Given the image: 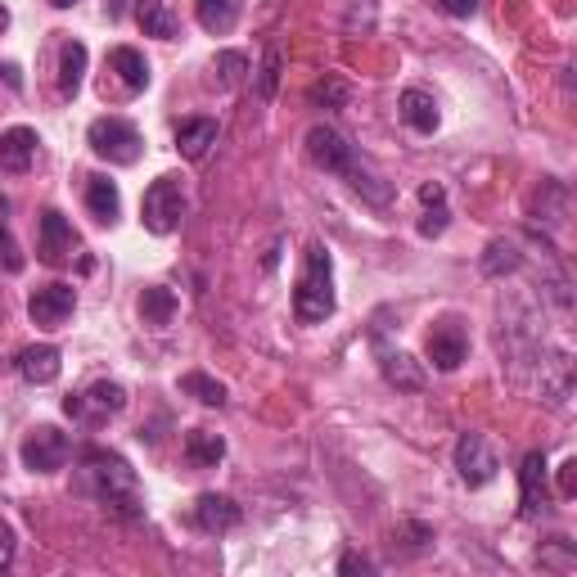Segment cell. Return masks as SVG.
<instances>
[{
	"label": "cell",
	"mask_w": 577,
	"mask_h": 577,
	"mask_svg": "<svg viewBox=\"0 0 577 577\" xmlns=\"http://www.w3.org/2000/svg\"><path fill=\"white\" fill-rule=\"evenodd\" d=\"M465 357H469V334L456 321L433 325V334H429V361L437 370H460Z\"/></svg>",
	"instance_id": "5bb4252c"
},
{
	"label": "cell",
	"mask_w": 577,
	"mask_h": 577,
	"mask_svg": "<svg viewBox=\"0 0 577 577\" xmlns=\"http://www.w3.org/2000/svg\"><path fill=\"white\" fill-rule=\"evenodd\" d=\"M437 5H443V14H452V19H469L479 10V0H437Z\"/></svg>",
	"instance_id": "836d02e7"
},
{
	"label": "cell",
	"mask_w": 577,
	"mask_h": 577,
	"mask_svg": "<svg viewBox=\"0 0 577 577\" xmlns=\"http://www.w3.org/2000/svg\"><path fill=\"white\" fill-rule=\"evenodd\" d=\"M82 77H86V46L82 41H68L59 50V95L73 99L82 91Z\"/></svg>",
	"instance_id": "cb8c5ba5"
},
{
	"label": "cell",
	"mask_w": 577,
	"mask_h": 577,
	"mask_svg": "<svg viewBox=\"0 0 577 577\" xmlns=\"http://www.w3.org/2000/svg\"><path fill=\"white\" fill-rule=\"evenodd\" d=\"M141 316H145V325H172V316H177V293L172 289H163V285H154V289H145L141 293Z\"/></svg>",
	"instance_id": "d4e9b609"
},
{
	"label": "cell",
	"mask_w": 577,
	"mask_h": 577,
	"mask_svg": "<svg viewBox=\"0 0 577 577\" xmlns=\"http://www.w3.org/2000/svg\"><path fill=\"white\" fill-rule=\"evenodd\" d=\"M312 105H325V109H344L348 105V86L338 77H325L312 86Z\"/></svg>",
	"instance_id": "4dcf8cb0"
},
{
	"label": "cell",
	"mask_w": 577,
	"mask_h": 577,
	"mask_svg": "<svg viewBox=\"0 0 577 577\" xmlns=\"http://www.w3.org/2000/svg\"><path fill=\"white\" fill-rule=\"evenodd\" d=\"M308 158L321 167V172H334V177H348L352 167H357L352 145L334 127H312L308 131Z\"/></svg>",
	"instance_id": "ba28073f"
},
{
	"label": "cell",
	"mask_w": 577,
	"mask_h": 577,
	"mask_svg": "<svg viewBox=\"0 0 577 577\" xmlns=\"http://www.w3.org/2000/svg\"><path fill=\"white\" fill-rule=\"evenodd\" d=\"M380 370H384V380L401 393H420L429 380H424V370L416 357H406V352H380Z\"/></svg>",
	"instance_id": "44dd1931"
},
{
	"label": "cell",
	"mask_w": 577,
	"mask_h": 577,
	"mask_svg": "<svg viewBox=\"0 0 577 577\" xmlns=\"http://www.w3.org/2000/svg\"><path fill=\"white\" fill-rule=\"evenodd\" d=\"M573 492H577V460H568L560 469V496H573Z\"/></svg>",
	"instance_id": "e575fe53"
},
{
	"label": "cell",
	"mask_w": 577,
	"mask_h": 577,
	"mask_svg": "<svg viewBox=\"0 0 577 577\" xmlns=\"http://www.w3.org/2000/svg\"><path fill=\"white\" fill-rule=\"evenodd\" d=\"M14 365H19V375H23L27 384H37V388H46V384H55V380H59V370H63V361H59V348H50V344H37V348H23Z\"/></svg>",
	"instance_id": "9a60e30c"
},
{
	"label": "cell",
	"mask_w": 577,
	"mask_h": 577,
	"mask_svg": "<svg viewBox=\"0 0 577 577\" xmlns=\"http://www.w3.org/2000/svg\"><path fill=\"white\" fill-rule=\"evenodd\" d=\"M86 145L105 163H118V167L141 163V154H145L141 131H135L127 118H95L91 131H86Z\"/></svg>",
	"instance_id": "3957f363"
},
{
	"label": "cell",
	"mask_w": 577,
	"mask_h": 577,
	"mask_svg": "<svg viewBox=\"0 0 577 577\" xmlns=\"http://www.w3.org/2000/svg\"><path fill=\"white\" fill-rule=\"evenodd\" d=\"M519 510L524 519H541L551 510V488H546V456L528 452L519 469Z\"/></svg>",
	"instance_id": "8fae6325"
},
{
	"label": "cell",
	"mask_w": 577,
	"mask_h": 577,
	"mask_svg": "<svg viewBox=\"0 0 577 577\" xmlns=\"http://www.w3.org/2000/svg\"><path fill=\"white\" fill-rule=\"evenodd\" d=\"M77 249H82V240H77V230L63 221V213H41V240H37V257L46 262V266H68L77 257Z\"/></svg>",
	"instance_id": "9c48e42d"
},
{
	"label": "cell",
	"mask_w": 577,
	"mask_h": 577,
	"mask_svg": "<svg viewBox=\"0 0 577 577\" xmlns=\"http://www.w3.org/2000/svg\"><path fill=\"white\" fill-rule=\"evenodd\" d=\"M185 460L194 469H217L226 460V437L221 433H208V429H194L185 437Z\"/></svg>",
	"instance_id": "7402d4cb"
},
{
	"label": "cell",
	"mask_w": 577,
	"mask_h": 577,
	"mask_svg": "<svg viewBox=\"0 0 577 577\" xmlns=\"http://www.w3.org/2000/svg\"><path fill=\"white\" fill-rule=\"evenodd\" d=\"M50 5H55V10H73V5H77V0H50Z\"/></svg>",
	"instance_id": "8d00e7d4"
},
{
	"label": "cell",
	"mask_w": 577,
	"mask_h": 577,
	"mask_svg": "<svg viewBox=\"0 0 577 577\" xmlns=\"http://www.w3.org/2000/svg\"><path fill=\"white\" fill-rule=\"evenodd\" d=\"M244 73H249V59L240 50H221L217 55V82H221V91H235V86L244 82Z\"/></svg>",
	"instance_id": "83f0119b"
},
{
	"label": "cell",
	"mask_w": 577,
	"mask_h": 577,
	"mask_svg": "<svg viewBox=\"0 0 577 577\" xmlns=\"http://www.w3.org/2000/svg\"><path fill=\"white\" fill-rule=\"evenodd\" d=\"M127 406V388L113 384V380H99L91 384L86 393H73V397H63V416H73V420H91V424H105L109 416H118Z\"/></svg>",
	"instance_id": "8992f818"
},
{
	"label": "cell",
	"mask_w": 577,
	"mask_h": 577,
	"mask_svg": "<svg viewBox=\"0 0 577 577\" xmlns=\"http://www.w3.org/2000/svg\"><path fill=\"white\" fill-rule=\"evenodd\" d=\"M37 131L32 127H10V131H0V172H10V177H23L32 163H37Z\"/></svg>",
	"instance_id": "4fadbf2b"
},
{
	"label": "cell",
	"mask_w": 577,
	"mask_h": 577,
	"mask_svg": "<svg viewBox=\"0 0 577 577\" xmlns=\"http://www.w3.org/2000/svg\"><path fill=\"white\" fill-rule=\"evenodd\" d=\"M240 10H244V0H194L199 27L213 32V37H226V32L240 23Z\"/></svg>",
	"instance_id": "d6986e66"
},
{
	"label": "cell",
	"mask_w": 577,
	"mask_h": 577,
	"mask_svg": "<svg viewBox=\"0 0 577 577\" xmlns=\"http://www.w3.org/2000/svg\"><path fill=\"white\" fill-rule=\"evenodd\" d=\"M185 217V190L181 177H158L141 199V221L149 235H172Z\"/></svg>",
	"instance_id": "277c9868"
},
{
	"label": "cell",
	"mask_w": 577,
	"mask_h": 577,
	"mask_svg": "<svg viewBox=\"0 0 577 577\" xmlns=\"http://www.w3.org/2000/svg\"><path fill=\"white\" fill-rule=\"evenodd\" d=\"M456 469H460V479L469 488H483V483L496 479V452L488 447L483 433H460V443H456Z\"/></svg>",
	"instance_id": "30bf717a"
},
{
	"label": "cell",
	"mask_w": 577,
	"mask_h": 577,
	"mask_svg": "<svg viewBox=\"0 0 577 577\" xmlns=\"http://www.w3.org/2000/svg\"><path fill=\"white\" fill-rule=\"evenodd\" d=\"M73 312H77V289L73 285H46V289H37L27 298V316L41 329H63Z\"/></svg>",
	"instance_id": "52a82bcc"
},
{
	"label": "cell",
	"mask_w": 577,
	"mask_h": 577,
	"mask_svg": "<svg viewBox=\"0 0 577 577\" xmlns=\"http://www.w3.org/2000/svg\"><path fill=\"white\" fill-rule=\"evenodd\" d=\"M86 208H91V217H95L99 226H113L118 213H122L118 185H113L109 177H86Z\"/></svg>",
	"instance_id": "ac0fdd59"
},
{
	"label": "cell",
	"mask_w": 577,
	"mask_h": 577,
	"mask_svg": "<svg viewBox=\"0 0 577 577\" xmlns=\"http://www.w3.org/2000/svg\"><path fill=\"white\" fill-rule=\"evenodd\" d=\"M14 551H19V541H14V528L0 519V568H10L14 564Z\"/></svg>",
	"instance_id": "d6a6232c"
},
{
	"label": "cell",
	"mask_w": 577,
	"mask_h": 577,
	"mask_svg": "<svg viewBox=\"0 0 577 577\" xmlns=\"http://www.w3.org/2000/svg\"><path fill=\"white\" fill-rule=\"evenodd\" d=\"M357 568H361V573H370L375 564H370L365 555H344V560H338V573H357Z\"/></svg>",
	"instance_id": "d590c367"
},
{
	"label": "cell",
	"mask_w": 577,
	"mask_h": 577,
	"mask_svg": "<svg viewBox=\"0 0 577 577\" xmlns=\"http://www.w3.org/2000/svg\"><path fill=\"white\" fill-rule=\"evenodd\" d=\"M135 23H141L145 37H158V41H177V32H181V19L172 14L167 0H141L135 5Z\"/></svg>",
	"instance_id": "e0dca14e"
},
{
	"label": "cell",
	"mask_w": 577,
	"mask_h": 577,
	"mask_svg": "<svg viewBox=\"0 0 577 577\" xmlns=\"http://www.w3.org/2000/svg\"><path fill=\"white\" fill-rule=\"evenodd\" d=\"M82 488L105 505V510L122 515V519H141L145 515V496H141V479L135 469L105 447H86L82 452Z\"/></svg>",
	"instance_id": "6da1fadb"
},
{
	"label": "cell",
	"mask_w": 577,
	"mask_h": 577,
	"mask_svg": "<svg viewBox=\"0 0 577 577\" xmlns=\"http://www.w3.org/2000/svg\"><path fill=\"white\" fill-rule=\"evenodd\" d=\"M109 68L122 77V86H127V91H145V86H149V63H145V55H141V50H131V46L109 50Z\"/></svg>",
	"instance_id": "603a6c76"
},
{
	"label": "cell",
	"mask_w": 577,
	"mask_h": 577,
	"mask_svg": "<svg viewBox=\"0 0 577 577\" xmlns=\"http://www.w3.org/2000/svg\"><path fill=\"white\" fill-rule=\"evenodd\" d=\"M524 266V253L515 240H492L483 253V276H510V271Z\"/></svg>",
	"instance_id": "484cf974"
},
{
	"label": "cell",
	"mask_w": 577,
	"mask_h": 577,
	"mask_svg": "<svg viewBox=\"0 0 577 577\" xmlns=\"http://www.w3.org/2000/svg\"><path fill=\"white\" fill-rule=\"evenodd\" d=\"M447 199H429L424 203V217H420V235H424V240H437V235H443L447 230Z\"/></svg>",
	"instance_id": "f546056e"
},
{
	"label": "cell",
	"mask_w": 577,
	"mask_h": 577,
	"mask_svg": "<svg viewBox=\"0 0 577 577\" xmlns=\"http://www.w3.org/2000/svg\"><path fill=\"white\" fill-rule=\"evenodd\" d=\"M23 253H19V244H14V235L10 230H0V271H10V276H19L23 271Z\"/></svg>",
	"instance_id": "1f68e13d"
},
{
	"label": "cell",
	"mask_w": 577,
	"mask_h": 577,
	"mask_svg": "<svg viewBox=\"0 0 577 577\" xmlns=\"http://www.w3.org/2000/svg\"><path fill=\"white\" fill-rule=\"evenodd\" d=\"M338 308L334 298V262L325 244H308V257H302V276L293 285V316L302 325H321L329 321Z\"/></svg>",
	"instance_id": "7a4b0ae2"
},
{
	"label": "cell",
	"mask_w": 577,
	"mask_h": 577,
	"mask_svg": "<svg viewBox=\"0 0 577 577\" xmlns=\"http://www.w3.org/2000/svg\"><path fill=\"white\" fill-rule=\"evenodd\" d=\"M401 118H406V127L411 131H420V135H433L437 131V122H443V113H437V99L429 95V91H420V86H411V91H401Z\"/></svg>",
	"instance_id": "2e32d148"
},
{
	"label": "cell",
	"mask_w": 577,
	"mask_h": 577,
	"mask_svg": "<svg viewBox=\"0 0 577 577\" xmlns=\"http://www.w3.org/2000/svg\"><path fill=\"white\" fill-rule=\"evenodd\" d=\"M213 145H217V122L213 118H190V122L177 127V149H181V158L199 163Z\"/></svg>",
	"instance_id": "ffe728a7"
},
{
	"label": "cell",
	"mask_w": 577,
	"mask_h": 577,
	"mask_svg": "<svg viewBox=\"0 0 577 577\" xmlns=\"http://www.w3.org/2000/svg\"><path fill=\"white\" fill-rule=\"evenodd\" d=\"M181 393L203 401V406H226V384H217L213 375H203V370H190V375H181Z\"/></svg>",
	"instance_id": "4316f807"
},
{
	"label": "cell",
	"mask_w": 577,
	"mask_h": 577,
	"mask_svg": "<svg viewBox=\"0 0 577 577\" xmlns=\"http://www.w3.org/2000/svg\"><path fill=\"white\" fill-rule=\"evenodd\" d=\"M276 86H280V50L266 46L262 68H257V99H276Z\"/></svg>",
	"instance_id": "f1b7e54d"
},
{
	"label": "cell",
	"mask_w": 577,
	"mask_h": 577,
	"mask_svg": "<svg viewBox=\"0 0 577 577\" xmlns=\"http://www.w3.org/2000/svg\"><path fill=\"white\" fill-rule=\"evenodd\" d=\"M240 519H244V510H240V505H235L226 492H203V496L194 501V528H199V532L221 537V532H230V528H240Z\"/></svg>",
	"instance_id": "7c38bea8"
},
{
	"label": "cell",
	"mask_w": 577,
	"mask_h": 577,
	"mask_svg": "<svg viewBox=\"0 0 577 577\" xmlns=\"http://www.w3.org/2000/svg\"><path fill=\"white\" fill-rule=\"evenodd\" d=\"M68 456H73V443H68V433H59L55 424H41V429H32L23 437V447H19V460L23 469L32 473H55L68 465Z\"/></svg>",
	"instance_id": "5b68a950"
}]
</instances>
